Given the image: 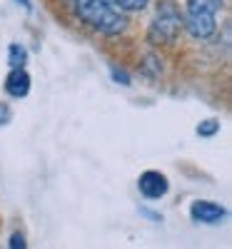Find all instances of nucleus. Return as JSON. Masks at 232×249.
Returning <instances> with one entry per match:
<instances>
[{
	"instance_id": "1",
	"label": "nucleus",
	"mask_w": 232,
	"mask_h": 249,
	"mask_svg": "<svg viewBox=\"0 0 232 249\" xmlns=\"http://www.w3.org/2000/svg\"><path fill=\"white\" fill-rule=\"evenodd\" d=\"M75 15L102 35H120L128 28V18L113 0H75Z\"/></svg>"
},
{
	"instance_id": "2",
	"label": "nucleus",
	"mask_w": 232,
	"mask_h": 249,
	"mask_svg": "<svg viewBox=\"0 0 232 249\" xmlns=\"http://www.w3.org/2000/svg\"><path fill=\"white\" fill-rule=\"evenodd\" d=\"M222 10V0H187L182 28L195 40H207L217 30V13Z\"/></svg>"
},
{
	"instance_id": "3",
	"label": "nucleus",
	"mask_w": 232,
	"mask_h": 249,
	"mask_svg": "<svg viewBox=\"0 0 232 249\" xmlns=\"http://www.w3.org/2000/svg\"><path fill=\"white\" fill-rule=\"evenodd\" d=\"M182 30V15L175 8L173 0H162L157 5L155 20L150 23V30H147V40L153 45H170L175 43V37Z\"/></svg>"
},
{
	"instance_id": "4",
	"label": "nucleus",
	"mask_w": 232,
	"mask_h": 249,
	"mask_svg": "<svg viewBox=\"0 0 232 249\" xmlns=\"http://www.w3.org/2000/svg\"><path fill=\"white\" fill-rule=\"evenodd\" d=\"M137 190H140V195L145 199H160V197L167 195V190H170V182H167V177L162 172L147 170L137 179Z\"/></svg>"
},
{
	"instance_id": "5",
	"label": "nucleus",
	"mask_w": 232,
	"mask_h": 249,
	"mask_svg": "<svg viewBox=\"0 0 232 249\" xmlns=\"http://www.w3.org/2000/svg\"><path fill=\"white\" fill-rule=\"evenodd\" d=\"M190 217H193V222H200V224H220L227 217V210L217 202L197 199L190 204Z\"/></svg>"
},
{
	"instance_id": "6",
	"label": "nucleus",
	"mask_w": 232,
	"mask_h": 249,
	"mask_svg": "<svg viewBox=\"0 0 232 249\" xmlns=\"http://www.w3.org/2000/svg\"><path fill=\"white\" fill-rule=\"evenodd\" d=\"M5 92L15 100H23L30 92V75L25 72V68H10L5 77Z\"/></svg>"
},
{
	"instance_id": "7",
	"label": "nucleus",
	"mask_w": 232,
	"mask_h": 249,
	"mask_svg": "<svg viewBox=\"0 0 232 249\" xmlns=\"http://www.w3.org/2000/svg\"><path fill=\"white\" fill-rule=\"evenodd\" d=\"M25 62H28V50L23 45L13 43L8 48V65L10 68H25Z\"/></svg>"
},
{
	"instance_id": "8",
	"label": "nucleus",
	"mask_w": 232,
	"mask_h": 249,
	"mask_svg": "<svg viewBox=\"0 0 232 249\" xmlns=\"http://www.w3.org/2000/svg\"><path fill=\"white\" fill-rule=\"evenodd\" d=\"M113 3H115V8H120L122 13H140V10L147 8V3H150V0H113Z\"/></svg>"
},
{
	"instance_id": "9",
	"label": "nucleus",
	"mask_w": 232,
	"mask_h": 249,
	"mask_svg": "<svg viewBox=\"0 0 232 249\" xmlns=\"http://www.w3.org/2000/svg\"><path fill=\"white\" fill-rule=\"evenodd\" d=\"M217 132H220V122L213 120V117L202 120V122L197 124V135H200V137H215Z\"/></svg>"
},
{
	"instance_id": "10",
	"label": "nucleus",
	"mask_w": 232,
	"mask_h": 249,
	"mask_svg": "<svg viewBox=\"0 0 232 249\" xmlns=\"http://www.w3.org/2000/svg\"><path fill=\"white\" fill-rule=\"evenodd\" d=\"M13 120V110L8 102H0V127H5V124H10Z\"/></svg>"
},
{
	"instance_id": "11",
	"label": "nucleus",
	"mask_w": 232,
	"mask_h": 249,
	"mask_svg": "<svg viewBox=\"0 0 232 249\" xmlns=\"http://www.w3.org/2000/svg\"><path fill=\"white\" fill-rule=\"evenodd\" d=\"M8 247H10V249H25V247H28V242H25V237H23V234H18V232H15V234H10Z\"/></svg>"
},
{
	"instance_id": "12",
	"label": "nucleus",
	"mask_w": 232,
	"mask_h": 249,
	"mask_svg": "<svg viewBox=\"0 0 232 249\" xmlns=\"http://www.w3.org/2000/svg\"><path fill=\"white\" fill-rule=\"evenodd\" d=\"M110 72H113V77L117 80V85H130V75L125 72V70H117V68H113Z\"/></svg>"
},
{
	"instance_id": "13",
	"label": "nucleus",
	"mask_w": 232,
	"mask_h": 249,
	"mask_svg": "<svg viewBox=\"0 0 232 249\" xmlns=\"http://www.w3.org/2000/svg\"><path fill=\"white\" fill-rule=\"evenodd\" d=\"M15 3H18V5H23L25 10H30V8H33V5H30V0H15Z\"/></svg>"
}]
</instances>
